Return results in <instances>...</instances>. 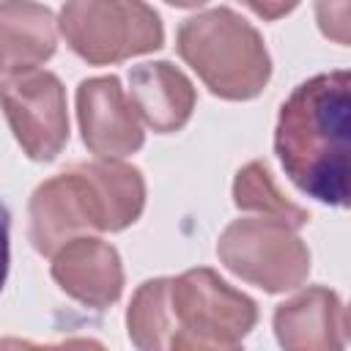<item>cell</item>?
I'll return each mask as SVG.
<instances>
[{
  "mask_svg": "<svg viewBox=\"0 0 351 351\" xmlns=\"http://www.w3.org/2000/svg\"><path fill=\"white\" fill-rule=\"evenodd\" d=\"M274 154L307 197L351 208V69L299 82L282 101Z\"/></svg>",
  "mask_w": 351,
  "mask_h": 351,
  "instance_id": "1",
  "label": "cell"
},
{
  "mask_svg": "<svg viewBox=\"0 0 351 351\" xmlns=\"http://www.w3.org/2000/svg\"><path fill=\"white\" fill-rule=\"evenodd\" d=\"M176 49L219 99L247 101L269 85V49L261 33L230 5H214L184 19L176 36Z\"/></svg>",
  "mask_w": 351,
  "mask_h": 351,
  "instance_id": "2",
  "label": "cell"
},
{
  "mask_svg": "<svg viewBox=\"0 0 351 351\" xmlns=\"http://www.w3.org/2000/svg\"><path fill=\"white\" fill-rule=\"evenodd\" d=\"M60 33L90 66H110L165 44L159 14L137 0H74L60 8Z\"/></svg>",
  "mask_w": 351,
  "mask_h": 351,
  "instance_id": "3",
  "label": "cell"
},
{
  "mask_svg": "<svg viewBox=\"0 0 351 351\" xmlns=\"http://www.w3.org/2000/svg\"><path fill=\"white\" fill-rule=\"evenodd\" d=\"M217 255L236 277L266 293L296 291L310 274V250L296 228L269 217L233 219L219 233Z\"/></svg>",
  "mask_w": 351,
  "mask_h": 351,
  "instance_id": "4",
  "label": "cell"
},
{
  "mask_svg": "<svg viewBox=\"0 0 351 351\" xmlns=\"http://www.w3.org/2000/svg\"><path fill=\"white\" fill-rule=\"evenodd\" d=\"M3 110L8 126L33 162H52L69 143L66 88L52 71L3 77Z\"/></svg>",
  "mask_w": 351,
  "mask_h": 351,
  "instance_id": "5",
  "label": "cell"
},
{
  "mask_svg": "<svg viewBox=\"0 0 351 351\" xmlns=\"http://www.w3.org/2000/svg\"><path fill=\"white\" fill-rule=\"evenodd\" d=\"M170 299L178 329L200 337L239 343L258 324V304L208 266L173 277Z\"/></svg>",
  "mask_w": 351,
  "mask_h": 351,
  "instance_id": "6",
  "label": "cell"
},
{
  "mask_svg": "<svg viewBox=\"0 0 351 351\" xmlns=\"http://www.w3.org/2000/svg\"><path fill=\"white\" fill-rule=\"evenodd\" d=\"M104 233L96 195L80 165L38 184L27 203V236L41 255H55L80 236Z\"/></svg>",
  "mask_w": 351,
  "mask_h": 351,
  "instance_id": "7",
  "label": "cell"
},
{
  "mask_svg": "<svg viewBox=\"0 0 351 351\" xmlns=\"http://www.w3.org/2000/svg\"><path fill=\"white\" fill-rule=\"evenodd\" d=\"M77 121L82 143L96 159H121L137 154L145 143L143 121L115 74L80 82Z\"/></svg>",
  "mask_w": 351,
  "mask_h": 351,
  "instance_id": "8",
  "label": "cell"
},
{
  "mask_svg": "<svg viewBox=\"0 0 351 351\" xmlns=\"http://www.w3.org/2000/svg\"><path fill=\"white\" fill-rule=\"evenodd\" d=\"M52 280L74 302L104 310L123 293V263L112 244L80 236L52 255Z\"/></svg>",
  "mask_w": 351,
  "mask_h": 351,
  "instance_id": "9",
  "label": "cell"
},
{
  "mask_svg": "<svg viewBox=\"0 0 351 351\" xmlns=\"http://www.w3.org/2000/svg\"><path fill=\"white\" fill-rule=\"evenodd\" d=\"M271 326L282 351H346L343 304L324 285H310L277 304Z\"/></svg>",
  "mask_w": 351,
  "mask_h": 351,
  "instance_id": "10",
  "label": "cell"
},
{
  "mask_svg": "<svg viewBox=\"0 0 351 351\" xmlns=\"http://www.w3.org/2000/svg\"><path fill=\"white\" fill-rule=\"evenodd\" d=\"M129 99L148 129L173 134L189 123L197 93L178 66L170 60H151L129 71Z\"/></svg>",
  "mask_w": 351,
  "mask_h": 351,
  "instance_id": "11",
  "label": "cell"
},
{
  "mask_svg": "<svg viewBox=\"0 0 351 351\" xmlns=\"http://www.w3.org/2000/svg\"><path fill=\"white\" fill-rule=\"evenodd\" d=\"M58 19L38 3H0L3 77L30 74L44 66L58 47Z\"/></svg>",
  "mask_w": 351,
  "mask_h": 351,
  "instance_id": "12",
  "label": "cell"
},
{
  "mask_svg": "<svg viewBox=\"0 0 351 351\" xmlns=\"http://www.w3.org/2000/svg\"><path fill=\"white\" fill-rule=\"evenodd\" d=\"M101 214L104 233H118L134 225L145 208V178L134 165L118 159H96L80 165Z\"/></svg>",
  "mask_w": 351,
  "mask_h": 351,
  "instance_id": "13",
  "label": "cell"
},
{
  "mask_svg": "<svg viewBox=\"0 0 351 351\" xmlns=\"http://www.w3.org/2000/svg\"><path fill=\"white\" fill-rule=\"evenodd\" d=\"M170 288L173 277H154L134 291L126 310V332L137 351H170L178 329Z\"/></svg>",
  "mask_w": 351,
  "mask_h": 351,
  "instance_id": "14",
  "label": "cell"
},
{
  "mask_svg": "<svg viewBox=\"0 0 351 351\" xmlns=\"http://www.w3.org/2000/svg\"><path fill=\"white\" fill-rule=\"evenodd\" d=\"M233 203L241 208V211H255L261 217H269V219H280L291 228H304L310 222V214L291 203L280 186L274 184L269 167L263 162H250L244 165L236 178H233Z\"/></svg>",
  "mask_w": 351,
  "mask_h": 351,
  "instance_id": "15",
  "label": "cell"
},
{
  "mask_svg": "<svg viewBox=\"0 0 351 351\" xmlns=\"http://www.w3.org/2000/svg\"><path fill=\"white\" fill-rule=\"evenodd\" d=\"M313 11L318 30L329 41L351 47V0H318Z\"/></svg>",
  "mask_w": 351,
  "mask_h": 351,
  "instance_id": "16",
  "label": "cell"
},
{
  "mask_svg": "<svg viewBox=\"0 0 351 351\" xmlns=\"http://www.w3.org/2000/svg\"><path fill=\"white\" fill-rule=\"evenodd\" d=\"M170 351H244V348H241V343L211 340V337H200V335L176 329V335L170 340Z\"/></svg>",
  "mask_w": 351,
  "mask_h": 351,
  "instance_id": "17",
  "label": "cell"
},
{
  "mask_svg": "<svg viewBox=\"0 0 351 351\" xmlns=\"http://www.w3.org/2000/svg\"><path fill=\"white\" fill-rule=\"evenodd\" d=\"M55 351H107V348L93 337H66L63 343L55 346Z\"/></svg>",
  "mask_w": 351,
  "mask_h": 351,
  "instance_id": "18",
  "label": "cell"
},
{
  "mask_svg": "<svg viewBox=\"0 0 351 351\" xmlns=\"http://www.w3.org/2000/svg\"><path fill=\"white\" fill-rule=\"evenodd\" d=\"M0 351H55V346H38V343L19 340V337H3Z\"/></svg>",
  "mask_w": 351,
  "mask_h": 351,
  "instance_id": "19",
  "label": "cell"
},
{
  "mask_svg": "<svg viewBox=\"0 0 351 351\" xmlns=\"http://www.w3.org/2000/svg\"><path fill=\"white\" fill-rule=\"evenodd\" d=\"M250 8L255 11V14H261V16H266V19H277V16H282V14H288V11H293L296 8V3H288V5H261V3H250Z\"/></svg>",
  "mask_w": 351,
  "mask_h": 351,
  "instance_id": "20",
  "label": "cell"
},
{
  "mask_svg": "<svg viewBox=\"0 0 351 351\" xmlns=\"http://www.w3.org/2000/svg\"><path fill=\"white\" fill-rule=\"evenodd\" d=\"M343 324H346V335L351 337V304L346 307V321H343Z\"/></svg>",
  "mask_w": 351,
  "mask_h": 351,
  "instance_id": "21",
  "label": "cell"
}]
</instances>
